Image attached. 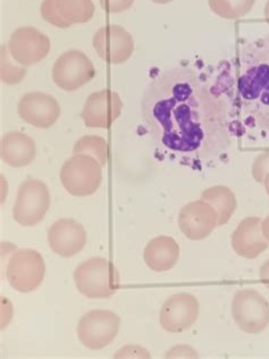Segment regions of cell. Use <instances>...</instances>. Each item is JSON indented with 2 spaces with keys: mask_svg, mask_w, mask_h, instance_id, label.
Segmentation results:
<instances>
[{
  "mask_svg": "<svg viewBox=\"0 0 269 359\" xmlns=\"http://www.w3.org/2000/svg\"><path fill=\"white\" fill-rule=\"evenodd\" d=\"M263 14H265V18H266V22L269 25V0H267L266 6H265Z\"/></svg>",
  "mask_w": 269,
  "mask_h": 359,
  "instance_id": "cell-30",
  "label": "cell"
},
{
  "mask_svg": "<svg viewBox=\"0 0 269 359\" xmlns=\"http://www.w3.org/2000/svg\"><path fill=\"white\" fill-rule=\"evenodd\" d=\"M9 51L5 49V47L1 48V67H0V76L1 80L9 86L13 84H18L25 78L27 71L23 67H18L11 63L8 56Z\"/></svg>",
  "mask_w": 269,
  "mask_h": 359,
  "instance_id": "cell-24",
  "label": "cell"
},
{
  "mask_svg": "<svg viewBox=\"0 0 269 359\" xmlns=\"http://www.w3.org/2000/svg\"><path fill=\"white\" fill-rule=\"evenodd\" d=\"M102 9L111 14H117L131 8L134 0H99Z\"/></svg>",
  "mask_w": 269,
  "mask_h": 359,
  "instance_id": "cell-27",
  "label": "cell"
},
{
  "mask_svg": "<svg viewBox=\"0 0 269 359\" xmlns=\"http://www.w3.org/2000/svg\"><path fill=\"white\" fill-rule=\"evenodd\" d=\"M256 0H208L210 9L225 20H237L247 15Z\"/></svg>",
  "mask_w": 269,
  "mask_h": 359,
  "instance_id": "cell-23",
  "label": "cell"
},
{
  "mask_svg": "<svg viewBox=\"0 0 269 359\" xmlns=\"http://www.w3.org/2000/svg\"><path fill=\"white\" fill-rule=\"evenodd\" d=\"M269 173V150L259 154L252 164V177L258 183H263V180Z\"/></svg>",
  "mask_w": 269,
  "mask_h": 359,
  "instance_id": "cell-26",
  "label": "cell"
},
{
  "mask_svg": "<svg viewBox=\"0 0 269 359\" xmlns=\"http://www.w3.org/2000/svg\"><path fill=\"white\" fill-rule=\"evenodd\" d=\"M75 285L90 299H106L120 289V273L106 258L93 257L80 264L74 271Z\"/></svg>",
  "mask_w": 269,
  "mask_h": 359,
  "instance_id": "cell-3",
  "label": "cell"
},
{
  "mask_svg": "<svg viewBox=\"0 0 269 359\" xmlns=\"http://www.w3.org/2000/svg\"><path fill=\"white\" fill-rule=\"evenodd\" d=\"M261 229H263V236H265V238H266L267 241L269 243V215L261 222Z\"/></svg>",
  "mask_w": 269,
  "mask_h": 359,
  "instance_id": "cell-29",
  "label": "cell"
},
{
  "mask_svg": "<svg viewBox=\"0 0 269 359\" xmlns=\"http://www.w3.org/2000/svg\"><path fill=\"white\" fill-rule=\"evenodd\" d=\"M179 226L188 239H206L219 226V214L206 201H192L179 212Z\"/></svg>",
  "mask_w": 269,
  "mask_h": 359,
  "instance_id": "cell-14",
  "label": "cell"
},
{
  "mask_svg": "<svg viewBox=\"0 0 269 359\" xmlns=\"http://www.w3.org/2000/svg\"><path fill=\"white\" fill-rule=\"evenodd\" d=\"M259 276H261L263 285H265L267 289H269V259L263 263L261 269V272H259Z\"/></svg>",
  "mask_w": 269,
  "mask_h": 359,
  "instance_id": "cell-28",
  "label": "cell"
},
{
  "mask_svg": "<svg viewBox=\"0 0 269 359\" xmlns=\"http://www.w3.org/2000/svg\"><path fill=\"white\" fill-rule=\"evenodd\" d=\"M73 154L91 156L105 168L109 158V147L107 141L99 135H84L75 142Z\"/></svg>",
  "mask_w": 269,
  "mask_h": 359,
  "instance_id": "cell-22",
  "label": "cell"
},
{
  "mask_svg": "<svg viewBox=\"0 0 269 359\" xmlns=\"http://www.w3.org/2000/svg\"><path fill=\"white\" fill-rule=\"evenodd\" d=\"M36 142L22 132H8L0 142V155L4 163L12 168H25L36 158Z\"/></svg>",
  "mask_w": 269,
  "mask_h": 359,
  "instance_id": "cell-18",
  "label": "cell"
},
{
  "mask_svg": "<svg viewBox=\"0 0 269 359\" xmlns=\"http://www.w3.org/2000/svg\"><path fill=\"white\" fill-rule=\"evenodd\" d=\"M199 316V302L193 294L179 292L164 302L159 322L170 333L184 332L195 323Z\"/></svg>",
  "mask_w": 269,
  "mask_h": 359,
  "instance_id": "cell-12",
  "label": "cell"
},
{
  "mask_svg": "<svg viewBox=\"0 0 269 359\" xmlns=\"http://www.w3.org/2000/svg\"><path fill=\"white\" fill-rule=\"evenodd\" d=\"M153 3L159 4V5H166V4H170L173 1V0H151Z\"/></svg>",
  "mask_w": 269,
  "mask_h": 359,
  "instance_id": "cell-31",
  "label": "cell"
},
{
  "mask_svg": "<svg viewBox=\"0 0 269 359\" xmlns=\"http://www.w3.org/2000/svg\"><path fill=\"white\" fill-rule=\"evenodd\" d=\"M60 182L75 197L91 196L102 186V166L89 155H74L60 170Z\"/></svg>",
  "mask_w": 269,
  "mask_h": 359,
  "instance_id": "cell-4",
  "label": "cell"
},
{
  "mask_svg": "<svg viewBox=\"0 0 269 359\" xmlns=\"http://www.w3.org/2000/svg\"><path fill=\"white\" fill-rule=\"evenodd\" d=\"M263 186H265V189H266L267 194H268L269 196V173L268 175L265 177V180H263Z\"/></svg>",
  "mask_w": 269,
  "mask_h": 359,
  "instance_id": "cell-32",
  "label": "cell"
},
{
  "mask_svg": "<svg viewBox=\"0 0 269 359\" xmlns=\"http://www.w3.org/2000/svg\"><path fill=\"white\" fill-rule=\"evenodd\" d=\"M50 206V194L40 180H27L18 188L13 217L22 226H34L43 219Z\"/></svg>",
  "mask_w": 269,
  "mask_h": 359,
  "instance_id": "cell-5",
  "label": "cell"
},
{
  "mask_svg": "<svg viewBox=\"0 0 269 359\" xmlns=\"http://www.w3.org/2000/svg\"><path fill=\"white\" fill-rule=\"evenodd\" d=\"M237 97L242 126L269 132V36L240 48Z\"/></svg>",
  "mask_w": 269,
  "mask_h": 359,
  "instance_id": "cell-2",
  "label": "cell"
},
{
  "mask_svg": "<svg viewBox=\"0 0 269 359\" xmlns=\"http://www.w3.org/2000/svg\"><path fill=\"white\" fill-rule=\"evenodd\" d=\"M179 243L173 238L160 236L151 240L144 249V262L153 272H167L179 262Z\"/></svg>",
  "mask_w": 269,
  "mask_h": 359,
  "instance_id": "cell-19",
  "label": "cell"
},
{
  "mask_svg": "<svg viewBox=\"0 0 269 359\" xmlns=\"http://www.w3.org/2000/svg\"><path fill=\"white\" fill-rule=\"evenodd\" d=\"M45 273V261L41 255L33 249H21L9 259L6 278L13 289L29 294L41 285Z\"/></svg>",
  "mask_w": 269,
  "mask_h": 359,
  "instance_id": "cell-6",
  "label": "cell"
},
{
  "mask_svg": "<svg viewBox=\"0 0 269 359\" xmlns=\"http://www.w3.org/2000/svg\"><path fill=\"white\" fill-rule=\"evenodd\" d=\"M232 316L241 331L258 334L269 325V302L254 289L237 291L232 302Z\"/></svg>",
  "mask_w": 269,
  "mask_h": 359,
  "instance_id": "cell-7",
  "label": "cell"
},
{
  "mask_svg": "<svg viewBox=\"0 0 269 359\" xmlns=\"http://www.w3.org/2000/svg\"><path fill=\"white\" fill-rule=\"evenodd\" d=\"M7 47L9 55L20 65L31 66L47 57L51 45L48 36L36 27H25L12 33Z\"/></svg>",
  "mask_w": 269,
  "mask_h": 359,
  "instance_id": "cell-10",
  "label": "cell"
},
{
  "mask_svg": "<svg viewBox=\"0 0 269 359\" xmlns=\"http://www.w3.org/2000/svg\"><path fill=\"white\" fill-rule=\"evenodd\" d=\"M93 48L99 57L109 64H123L134 51V41L120 25H106L97 31L92 39Z\"/></svg>",
  "mask_w": 269,
  "mask_h": 359,
  "instance_id": "cell-11",
  "label": "cell"
},
{
  "mask_svg": "<svg viewBox=\"0 0 269 359\" xmlns=\"http://www.w3.org/2000/svg\"><path fill=\"white\" fill-rule=\"evenodd\" d=\"M228 66L205 73L174 66L148 84L141 115L162 155L197 168L228 151L242 135Z\"/></svg>",
  "mask_w": 269,
  "mask_h": 359,
  "instance_id": "cell-1",
  "label": "cell"
},
{
  "mask_svg": "<svg viewBox=\"0 0 269 359\" xmlns=\"http://www.w3.org/2000/svg\"><path fill=\"white\" fill-rule=\"evenodd\" d=\"M55 8L66 25H83L95 15L92 0H54Z\"/></svg>",
  "mask_w": 269,
  "mask_h": 359,
  "instance_id": "cell-21",
  "label": "cell"
},
{
  "mask_svg": "<svg viewBox=\"0 0 269 359\" xmlns=\"http://www.w3.org/2000/svg\"><path fill=\"white\" fill-rule=\"evenodd\" d=\"M120 318L111 311L96 309L84 315L78 325V337L84 347L99 351L116 338Z\"/></svg>",
  "mask_w": 269,
  "mask_h": 359,
  "instance_id": "cell-8",
  "label": "cell"
},
{
  "mask_svg": "<svg viewBox=\"0 0 269 359\" xmlns=\"http://www.w3.org/2000/svg\"><path fill=\"white\" fill-rule=\"evenodd\" d=\"M268 241L263 236L261 219L247 217L240 222L237 230L232 234V247L239 256L248 259L257 258L268 248Z\"/></svg>",
  "mask_w": 269,
  "mask_h": 359,
  "instance_id": "cell-17",
  "label": "cell"
},
{
  "mask_svg": "<svg viewBox=\"0 0 269 359\" xmlns=\"http://www.w3.org/2000/svg\"><path fill=\"white\" fill-rule=\"evenodd\" d=\"M201 201H206L215 208L219 214V226L228 224L237 210V198L228 187L215 186L206 189L201 194Z\"/></svg>",
  "mask_w": 269,
  "mask_h": 359,
  "instance_id": "cell-20",
  "label": "cell"
},
{
  "mask_svg": "<svg viewBox=\"0 0 269 359\" xmlns=\"http://www.w3.org/2000/svg\"><path fill=\"white\" fill-rule=\"evenodd\" d=\"M48 243L60 257H73L87 245V232L78 222L60 219L49 229Z\"/></svg>",
  "mask_w": 269,
  "mask_h": 359,
  "instance_id": "cell-16",
  "label": "cell"
},
{
  "mask_svg": "<svg viewBox=\"0 0 269 359\" xmlns=\"http://www.w3.org/2000/svg\"><path fill=\"white\" fill-rule=\"evenodd\" d=\"M96 69L87 55L82 51H66L60 55L53 67V80L65 91H75L91 81Z\"/></svg>",
  "mask_w": 269,
  "mask_h": 359,
  "instance_id": "cell-9",
  "label": "cell"
},
{
  "mask_svg": "<svg viewBox=\"0 0 269 359\" xmlns=\"http://www.w3.org/2000/svg\"><path fill=\"white\" fill-rule=\"evenodd\" d=\"M123 102L118 93L104 89L90 95L84 104L82 120L88 128L109 129L120 117Z\"/></svg>",
  "mask_w": 269,
  "mask_h": 359,
  "instance_id": "cell-13",
  "label": "cell"
},
{
  "mask_svg": "<svg viewBox=\"0 0 269 359\" xmlns=\"http://www.w3.org/2000/svg\"><path fill=\"white\" fill-rule=\"evenodd\" d=\"M18 111L22 120L30 126L38 129H48L60 118V106L54 97L36 91L22 97Z\"/></svg>",
  "mask_w": 269,
  "mask_h": 359,
  "instance_id": "cell-15",
  "label": "cell"
},
{
  "mask_svg": "<svg viewBox=\"0 0 269 359\" xmlns=\"http://www.w3.org/2000/svg\"><path fill=\"white\" fill-rule=\"evenodd\" d=\"M41 16L46 22L60 29H67L69 25L58 15L57 11L55 8L54 0H43L41 4Z\"/></svg>",
  "mask_w": 269,
  "mask_h": 359,
  "instance_id": "cell-25",
  "label": "cell"
}]
</instances>
